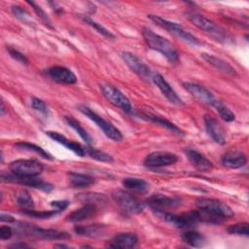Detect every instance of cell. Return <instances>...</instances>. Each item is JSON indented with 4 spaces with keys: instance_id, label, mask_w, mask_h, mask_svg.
<instances>
[{
    "instance_id": "7dc6e473",
    "label": "cell",
    "mask_w": 249,
    "mask_h": 249,
    "mask_svg": "<svg viewBox=\"0 0 249 249\" xmlns=\"http://www.w3.org/2000/svg\"><path fill=\"white\" fill-rule=\"evenodd\" d=\"M7 112V110H6V107H5V104H4V102H3V100L1 101V109H0V114H1V116H3L5 113Z\"/></svg>"
},
{
    "instance_id": "f1b7e54d",
    "label": "cell",
    "mask_w": 249,
    "mask_h": 249,
    "mask_svg": "<svg viewBox=\"0 0 249 249\" xmlns=\"http://www.w3.org/2000/svg\"><path fill=\"white\" fill-rule=\"evenodd\" d=\"M182 239L187 244L193 247H202L206 243L205 236L196 231H187L183 232Z\"/></svg>"
},
{
    "instance_id": "7a4b0ae2",
    "label": "cell",
    "mask_w": 249,
    "mask_h": 249,
    "mask_svg": "<svg viewBox=\"0 0 249 249\" xmlns=\"http://www.w3.org/2000/svg\"><path fill=\"white\" fill-rule=\"evenodd\" d=\"M141 32L146 44L150 49L160 53L170 63L178 61L179 53L171 42H169L164 37L155 33L148 27H143Z\"/></svg>"
},
{
    "instance_id": "52a82bcc",
    "label": "cell",
    "mask_w": 249,
    "mask_h": 249,
    "mask_svg": "<svg viewBox=\"0 0 249 249\" xmlns=\"http://www.w3.org/2000/svg\"><path fill=\"white\" fill-rule=\"evenodd\" d=\"M112 197L117 205L125 213L139 214L144 209V203L128 192L124 190H115L112 193Z\"/></svg>"
},
{
    "instance_id": "ac0fdd59",
    "label": "cell",
    "mask_w": 249,
    "mask_h": 249,
    "mask_svg": "<svg viewBox=\"0 0 249 249\" xmlns=\"http://www.w3.org/2000/svg\"><path fill=\"white\" fill-rule=\"evenodd\" d=\"M46 73L50 78L61 84L73 85L77 82L75 73L64 66H52L46 70Z\"/></svg>"
},
{
    "instance_id": "4fadbf2b",
    "label": "cell",
    "mask_w": 249,
    "mask_h": 249,
    "mask_svg": "<svg viewBox=\"0 0 249 249\" xmlns=\"http://www.w3.org/2000/svg\"><path fill=\"white\" fill-rule=\"evenodd\" d=\"M178 160V157L170 152L166 151H156L150 153L144 159V165L150 168L163 167L167 165H171Z\"/></svg>"
},
{
    "instance_id": "ee69618b",
    "label": "cell",
    "mask_w": 249,
    "mask_h": 249,
    "mask_svg": "<svg viewBox=\"0 0 249 249\" xmlns=\"http://www.w3.org/2000/svg\"><path fill=\"white\" fill-rule=\"evenodd\" d=\"M0 220L2 222H8V223H12V222H15V218L11 215H8V214H5V213H1L0 215Z\"/></svg>"
},
{
    "instance_id": "603a6c76",
    "label": "cell",
    "mask_w": 249,
    "mask_h": 249,
    "mask_svg": "<svg viewBox=\"0 0 249 249\" xmlns=\"http://www.w3.org/2000/svg\"><path fill=\"white\" fill-rule=\"evenodd\" d=\"M97 213V206L96 204L93 203H86L83 205L81 208L71 212L67 217L66 220L69 222L77 223V222H82L88 219L92 218L95 216Z\"/></svg>"
},
{
    "instance_id": "f35d334b",
    "label": "cell",
    "mask_w": 249,
    "mask_h": 249,
    "mask_svg": "<svg viewBox=\"0 0 249 249\" xmlns=\"http://www.w3.org/2000/svg\"><path fill=\"white\" fill-rule=\"evenodd\" d=\"M31 106L34 110L40 112L43 115H48L49 114V107L46 104V102L40 98L37 97H32L31 99Z\"/></svg>"
},
{
    "instance_id": "60d3db41",
    "label": "cell",
    "mask_w": 249,
    "mask_h": 249,
    "mask_svg": "<svg viewBox=\"0 0 249 249\" xmlns=\"http://www.w3.org/2000/svg\"><path fill=\"white\" fill-rule=\"evenodd\" d=\"M7 51L9 52L10 55H11L14 59L18 60V62H20V63L28 64V62H29L28 58H27V57H26L22 53H20L19 51H18L17 49L12 48V47H7Z\"/></svg>"
},
{
    "instance_id": "c3c4849f",
    "label": "cell",
    "mask_w": 249,
    "mask_h": 249,
    "mask_svg": "<svg viewBox=\"0 0 249 249\" xmlns=\"http://www.w3.org/2000/svg\"><path fill=\"white\" fill-rule=\"evenodd\" d=\"M55 247H60V248H64V247H68L67 245H64V244H56Z\"/></svg>"
},
{
    "instance_id": "5b68a950",
    "label": "cell",
    "mask_w": 249,
    "mask_h": 249,
    "mask_svg": "<svg viewBox=\"0 0 249 249\" xmlns=\"http://www.w3.org/2000/svg\"><path fill=\"white\" fill-rule=\"evenodd\" d=\"M148 17L157 25L160 26L164 30H166L169 33L173 34L174 36H176V37H178V38H180V39H182V40H184V41H186V42H188L190 44H193L195 46L200 45V41L196 36H194L193 34L188 32L179 23L167 20V19H165V18H161L160 16H157V15H148Z\"/></svg>"
},
{
    "instance_id": "74e56055",
    "label": "cell",
    "mask_w": 249,
    "mask_h": 249,
    "mask_svg": "<svg viewBox=\"0 0 249 249\" xmlns=\"http://www.w3.org/2000/svg\"><path fill=\"white\" fill-rule=\"evenodd\" d=\"M27 3L33 8V10H34V12L36 13V15L38 16V18L41 19V21H42L46 26H48L49 28H53L50 18L48 17V15L46 14V12H45L39 5H37V4L34 3V2H30V1H27Z\"/></svg>"
},
{
    "instance_id": "cb8c5ba5",
    "label": "cell",
    "mask_w": 249,
    "mask_h": 249,
    "mask_svg": "<svg viewBox=\"0 0 249 249\" xmlns=\"http://www.w3.org/2000/svg\"><path fill=\"white\" fill-rule=\"evenodd\" d=\"M201 57L206 61L208 62L210 65H212L214 68L218 69L219 71L227 74V75H230V76H236V72L234 70V68L229 64L227 61L223 60L222 58L220 57H217L213 54H209V53H201Z\"/></svg>"
},
{
    "instance_id": "b9f144b4",
    "label": "cell",
    "mask_w": 249,
    "mask_h": 249,
    "mask_svg": "<svg viewBox=\"0 0 249 249\" xmlns=\"http://www.w3.org/2000/svg\"><path fill=\"white\" fill-rule=\"evenodd\" d=\"M13 235V231L10 227L8 226H2L0 228V238L2 240H6V239H10Z\"/></svg>"
},
{
    "instance_id": "277c9868",
    "label": "cell",
    "mask_w": 249,
    "mask_h": 249,
    "mask_svg": "<svg viewBox=\"0 0 249 249\" xmlns=\"http://www.w3.org/2000/svg\"><path fill=\"white\" fill-rule=\"evenodd\" d=\"M19 231L29 238L40 239V240H57V239H67L70 234L65 231H59L53 229H42L35 225L20 223L18 225Z\"/></svg>"
},
{
    "instance_id": "6da1fadb",
    "label": "cell",
    "mask_w": 249,
    "mask_h": 249,
    "mask_svg": "<svg viewBox=\"0 0 249 249\" xmlns=\"http://www.w3.org/2000/svg\"><path fill=\"white\" fill-rule=\"evenodd\" d=\"M196 206L198 222L219 224L233 216V211L228 204L215 198H199Z\"/></svg>"
},
{
    "instance_id": "f6af8a7d",
    "label": "cell",
    "mask_w": 249,
    "mask_h": 249,
    "mask_svg": "<svg viewBox=\"0 0 249 249\" xmlns=\"http://www.w3.org/2000/svg\"><path fill=\"white\" fill-rule=\"evenodd\" d=\"M49 4L53 6V9L54 10V12H55V13H57V14H60V13H62V12H63L62 8H60V7H57V4H56V3H54V2H50Z\"/></svg>"
},
{
    "instance_id": "7c38bea8",
    "label": "cell",
    "mask_w": 249,
    "mask_h": 249,
    "mask_svg": "<svg viewBox=\"0 0 249 249\" xmlns=\"http://www.w3.org/2000/svg\"><path fill=\"white\" fill-rule=\"evenodd\" d=\"M121 56L124 63L129 67L131 71H133L137 76L144 80H151L153 72L150 67L141 60L137 55L129 52H123Z\"/></svg>"
},
{
    "instance_id": "ffe728a7",
    "label": "cell",
    "mask_w": 249,
    "mask_h": 249,
    "mask_svg": "<svg viewBox=\"0 0 249 249\" xmlns=\"http://www.w3.org/2000/svg\"><path fill=\"white\" fill-rule=\"evenodd\" d=\"M138 243V236L134 232H120L108 242L112 248H133Z\"/></svg>"
},
{
    "instance_id": "9a60e30c",
    "label": "cell",
    "mask_w": 249,
    "mask_h": 249,
    "mask_svg": "<svg viewBox=\"0 0 249 249\" xmlns=\"http://www.w3.org/2000/svg\"><path fill=\"white\" fill-rule=\"evenodd\" d=\"M151 80L159 88V89L161 91V93L166 97V99L169 102H171L175 105H178V106L184 105L183 100L180 98V96L177 94V92L173 89V88L167 83V81L163 78L162 75H160L158 72L153 73Z\"/></svg>"
},
{
    "instance_id": "d4e9b609",
    "label": "cell",
    "mask_w": 249,
    "mask_h": 249,
    "mask_svg": "<svg viewBox=\"0 0 249 249\" xmlns=\"http://www.w3.org/2000/svg\"><path fill=\"white\" fill-rule=\"evenodd\" d=\"M138 116L140 118L145 119L147 121H150L152 123L160 124L161 126L167 128L168 130H170L171 132H173L177 135H184V132L181 128H179L176 124H174L173 123L164 119L163 117H160V116H158V115H155V114H151V113H139Z\"/></svg>"
},
{
    "instance_id": "5bb4252c",
    "label": "cell",
    "mask_w": 249,
    "mask_h": 249,
    "mask_svg": "<svg viewBox=\"0 0 249 249\" xmlns=\"http://www.w3.org/2000/svg\"><path fill=\"white\" fill-rule=\"evenodd\" d=\"M147 203L153 209V211H155V213H159L165 211L166 208H173L180 205L181 199L162 194H155L147 199Z\"/></svg>"
},
{
    "instance_id": "f546056e",
    "label": "cell",
    "mask_w": 249,
    "mask_h": 249,
    "mask_svg": "<svg viewBox=\"0 0 249 249\" xmlns=\"http://www.w3.org/2000/svg\"><path fill=\"white\" fill-rule=\"evenodd\" d=\"M65 121L66 123L81 136V138L88 144L91 143V137L88 133V131L81 125V124L72 116H65Z\"/></svg>"
},
{
    "instance_id": "7bdbcfd3",
    "label": "cell",
    "mask_w": 249,
    "mask_h": 249,
    "mask_svg": "<svg viewBox=\"0 0 249 249\" xmlns=\"http://www.w3.org/2000/svg\"><path fill=\"white\" fill-rule=\"evenodd\" d=\"M51 205L53 207H54L56 210H58L59 212L63 211L64 209H66L69 205V201L67 200H53L51 202Z\"/></svg>"
},
{
    "instance_id": "836d02e7",
    "label": "cell",
    "mask_w": 249,
    "mask_h": 249,
    "mask_svg": "<svg viewBox=\"0 0 249 249\" xmlns=\"http://www.w3.org/2000/svg\"><path fill=\"white\" fill-rule=\"evenodd\" d=\"M86 151H87L88 156H89L91 159H94L96 160L103 161V162H112L113 161L112 156H110L109 154L104 153L100 150H97L95 148L86 147Z\"/></svg>"
},
{
    "instance_id": "d6986e66",
    "label": "cell",
    "mask_w": 249,
    "mask_h": 249,
    "mask_svg": "<svg viewBox=\"0 0 249 249\" xmlns=\"http://www.w3.org/2000/svg\"><path fill=\"white\" fill-rule=\"evenodd\" d=\"M46 134L51 137L53 140H54L55 142L61 144L62 146H64L65 148H67L68 150H71L73 153H75L77 156L79 157H85L87 156V151H86V147L81 145L78 142L75 141H71L68 138H66L64 135H62L59 132L56 131H46Z\"/></svg>"
},
{
    "instance_id": "ab89813d",
    "label": "cell",
    "mask_w": 249,
    "mask_h": 249,
    "mask_svg": "<svg viewBox=\"0 0 249 249\" xmlns=\"http://www.w3.org/2000/svg\"><path fill=\"white\" fill-rule=\"evenodd\" d=\"M11 10H12V13L14 14V16L16 18H18V19H20L21 21H23L25 23H30L29 15L22 7L18 6V5H14V6H12Z\"/></svg>"
},
{
    "instance_id": "e0dca14e",
    "label": "cell",
    "mask_w": 249,
    "mask_h": 249,
    "mask_svg": "<svg viewBox=\"0 0 249 249\" xmlns=\"http://www.w3.org/2000/svg\"><path fill=\"white\" fill-rule=\"evenodd\" d=\"M205 129L208 135L218 144L223 145L227 141V134L221 124L213 117L205 115L203 118Z\"/></svg>"
},
{
    "instance_id": "7402d4cb",
    "label": "cell",
    "mask_w": 249,
    "mask_h": 249,
    "mask_svg": "<svg viewBox=\"0 0 249 249\" xmlns=\"http://www.w3.org/2000/svg\"><path fill=\"white\" fill-rule=\"evenodd\" d=\"M247 162L244 153L236 150H231L222 156V163L224 166L231 169L240 168Z\"/></svg>"
},
{
    "instance_id": "8fae6325",
    "label": "cell",
    "mask_w": 249,
    "mask_h": 249,
    "mask_svg": "<svg viewBox=\"0 0 249 249\" xmlns=\"http://www.w3.org/2000/svg\"><path fill=\"white\" fill-rule=\"evenodd\" d=\"M157 215L160 216L166 222L171 223L172 225L181 229H190L198 223L196 210H192L188 213H184L181 215H176L167 211H161L157 213Z\"/></svg>"
},
{
    "instance_id": "3957f363",
    "label": "cell",
    "mask_w": 249,
    "mask_h": 249,
    "mask_svg": "<svg viewBox=\"0 0 249 249\" xmlns=\"http://www.w3.org/2000/svg\"><path fill=\"white\" fill-rule=\"evenodd\" d=\"M185 15H186V18L194 25H196L202 31L208 33L216 41H219L221 43L231 42V37L223 27L216 24L214 21L208 19L204 16H202L196 12H194V11H187L185 13Z\"/></svg>"
},
{
    "instance_id": "ba28073f",
    "label": "cell",
    "mask_w": 249,
    "mask_h": 249,
    "mask_svg": "<svg viewBox=\"0 0 249 249\" xmlns=\"http://www.w3.org/2000/svg\"><path fill=\"white\" fill-rule=\"evenodd\" d=\"M100 90L103 96L114 106L120 108L125 113H130L132 111V106L129 99L113 85L100 84Z\"/></svg>"
},
{
    "instance_id": "83f0119b",
    "label": "cell",
    "mask_w": 249,
    "mask_h": 249,
    "mask_svg": "<svg viewBox=\"0 0 249 249\" xmlns=\"http://www.w3.org/2000/svg\"><path fill=\"white\" fill-rule=\"evenodd\" d=\"M69 181H70V185L73 188L89 187L95 182L93 177L83 174V173H78V172H70Z\"/></svg>"
},
{
    "instance_id": "d6a6232c",
    "label": "cell",
    "mask_w": 249,
    "mask_h": 249,
    "mask_svg": "<svg viewBox=\"0 0 249 249\" xmlns=\"http://www.w3.org/2000/svg\"><path fill=\"white\" fill-rule=\"evenodd\" d=\"M16 200L18 205L22 209H32L34 206V201L30 194L25 190H20L16 195Z\"/></svg>"
},
{
    "instance_id": "8992f818",
    "label": "cell",
    "mask_w": 249,
    "mask_h": 249,
    "mask_svg": "<svg viewBox=\"0 0 249 249\" xmlns=\"http://www.w3.org/2000/svg\"><path fill=\"white\" fill-rule=\"evenodd\" d=\"M78 110L86 117H88L89 120H91L103 131V133L113 141H121L123 139V134L119 128H117L111 123L107 122L101 116L92 111L90 108L85 105H79Z\"/></svg>"
},
{
    "instance_id": "8d00e7d4",
    "label": "cell",
    "mask_w": 249,
    "mask_h": 249,
    "mask_svg": "<svg viewBox=\"0 0 249 249\" xmlns=\"http://www.w3.org/2000/svg\"><path fill=\"white\" fill-rule=\"evenodd\" d=\"M228 231L231 234L248 236L249 235V224L246 222H242V223L231 225L228 228Z\"/></svg>"
},
{
    "instance_id": "d590c367",
    "label": "cell",
    "mask_w": 249,
    "mask_h": 249,
    "mask_svg": "<svg viewBox=\"0 0 249 249\" xmlns=\"http://www.w3.org/2000/svg\"><path fill=\"white\" fill-rule=\"evenodd\" d=\"M83 20L87 23V24H89V25H90L91 27H93L96 31H98L100 34H102L103 36H105V37H107V38H109V39H114L115 38V35L110 31V30H108L106 27H104L103 25H101V23H98V22H96V21H94L93 19H91L90 18H89V17H85L84 18H83Z\"/></svg>"
},
{
    "instance_id": "9c48e42d",
    "label": "cell",
    "mask_w": 249,
    "mask_h": 249,
    "mask_svg": "<svg viewBox=\"0 0 249 249\" xmlns=\"http://www.w3.org/2000/svg\"><path fill=\"white\" fill-rule=\"evenodd\" d=\"M43 168V164L36 160H17L10 164V171L18 177H36Z\"/></svg>"
},
{
    "instance_id": "484cf974",
    "label": "cell",
    "mask_w": 249,
    "mask_h": 249,
    "mask_svg": "<svg viewBox=\"0 0 249 249\" xmlns=\"http://www.w3.org/2000/svg\"><path fill=\"white\" fill-rule=\"evenodd\" d=\"M74 231L77 234L88 236V237H100L105 231L106 228L104 225L94 224V225H87V226H75Z\"/></svg>"
},
{
    "instance_id": "bcb514c9",
    "label": "cell",
    "mask_w": 249,
    "mask_h": 249,
    "mask_svg": "<svg viewBox=\"0 0 249 249\" xmlns=\"http://www.w3.org/2000/svg\"><path fill=\"white\" fill-rule=\"evenodd\" d=\"M11 247H13V248H24V247H29V245L26 244V243H23V242H19V243L12 244Z\"/></svg>"
},
{
    "instance_id": "44dd1931",
    "label": "cell",
    "mask_w": 249,
    "mask_h": 249,
    "mask_svg": "<svg viewBox=\"0 0 249 249\" xmlns=\"http://www.w3.org/2000/svg\"><path fill=\"white\" fill-rule=\"evenodd\" d=\"M185 153L190 162L192 163V165L198 171L207 172L213 168V163L206 157H204L201 153L197 152L196 150L187 149Z\"/></svg>"
},
{
    "instance_id": "1f68e13d",
    "label": "cell",
    "mask_w": 249,
    "mask_h": 249,
    "mask_svg": "<svg viewBox=\"0 0 249 249\" xmlns=\"http://www.w3.org/2000/svg\"><path fill=\"white\" fill-rule=\"evenodd\" d=\"M15 147L18 148V149H24V150H28V151H32L34 153H36L37 155L41 156L44 159L47 160H53V158L52 157L51 154H49L48 152H46L43 148H41L40 146L30 143V142H18L15 144Z\"/></svg>"
},
{
    "instance_id": "4316f807",
    "label": "cell",
    "mask_w": 249,
    "mask_h": 249,
    "mask_svg": "<svg viewBox=\"0 0 249 249\" xmlns=\"http://www.w3.org/2000/svg\"><path fill=\"white\" fill-rule=\"evenodd\" d=\"M123 185L128 190L140 193H146L150 189V185L143 179L135 177H126L123 180Z\"/></svg>"
},
{
    "instance_id": "2e32d148",
    "label": "cell",
    "mask_w": 249,
    "mask_h": 249,
    "mask_svg": "<svg viewBox=\"0 0 249 249\" xmlns=\"http://www.w3.org/2000/svg\"><path fill=\"white\" fill-rule=\"evenodd\" d=\"M183 87L193 97H195L196 100L203 104L212 106V104L216 100L212 92L201 85L191 82H185L183 83Z\"/></svg>"
},
{
    "instance_id": "e575fe53",
    "label": "cell",
    "mask_w": 249,
    "mask_h": 249,
    "mask_svg": "<svg viewBox=\"0 0 249 249\" xmlns=\"http://www.w3.org/2000/svg\"><path fill=\"white\" fill-rule=\"evenodd\" d=\"M22 213L37 219H50L55 216L56 214H58L59 211L56 210L55 208L53 210H47V211H37L32 208V209H22Z\"/></svg>"
},
{
    "instance_id": "4dcf8cb0",
    "label": "cell",
    "mask_w": 249,
    "mask_h": 249,
    "mask_svg": "<svg viewBox=\"0 0 249 249\" xmlns=\"http://www.w3.org/2000/svg\"><path fill=\"white\" fill-rule=\"evenodd\" d=\"M212 107L218 112L219 116L226 122H232L235 119L233 112L221 100L216 99L212 104Z\"/></svg>"
},
{
    "instance_id": "30bf717a",
    "label": "cell",
    "mask_w": 249,
    "mask_h": 249,
    "mask_svg": "<svg viewBox=\"0 0 249 249\" xmlns=\"http://www.w3.org/2000/svg\"><path fill=\"white\" fill-rule=\"evenodd\" d=\"M1 180L3 182H12V183L21 184L34 189L42 190L44 192H51L52 190H53V186L51 183L45 182L42 179H38L36 177H18L11 171L2 172Z\"/></svg>"
}]
</instances>
